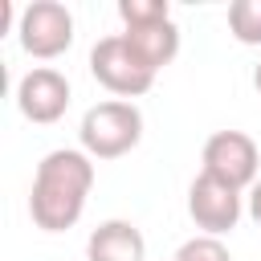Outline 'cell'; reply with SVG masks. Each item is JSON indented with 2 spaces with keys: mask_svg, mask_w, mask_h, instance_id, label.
Returning a JSON list of instances; mask_svg holds the SVG:
<instances>
[{
  "mask_svg": "<svg viewBox=\"0 0 261 261\" xmlns=\"http://www.w3.org/2000/svg\"><path fill=\"white\" fill-rule=\"evenodd\" d=\"M90 73H94V82L106 86L110 94H118V98H139V94H147V90L155 86V73H159V69H151V65L135 53V45H130L122 33H114V37H102V41L90 49Z\"/></svg>",
  "mask_w": 261,
  "mask_h": 261,
  "instance_id": "obj_3",
  "label": "cell"
},
{
  "mask_svg": "<svg viewBox=\"0 0 261 261\" xmlns=\"http://www.w3.org/2000/svg\"><path fill=\"white\" fill-rule=\"evenodd\" d=\"M249 216H253V220L261 224V179H257V184L249 188Z\"/></svg>",
  "mask_w": 261,
  "mask_h": 261,
  "instance_id": "obj_13",
  "label": "cell"
},
{
  "mask_svg": "<svg viewBox=\"0 0 261 261\" xmlns=\"http://www.w3.org/2000/svg\"><path fill=\"white\" fill-rule=\"evenodd\" d=\"M122 37L135 45V53L151 65V69H163L175 61L179 53V29L175 20H159V24H139V29H122Z\"/></svg>",
  "mask_w": 261,
  "mask_h": 261,
  "instance_id": "obj_9",
  "label": "cell"
},
{
  "mask_svg": "<svg viewBox=\"0 0 261 261\" xmlns=\"http://www.w3.org/2000/svg\"><path fill=\"white\" fill-rule=\"evenodd\" d=\"M257 167H261V151L245 130H216L204 143V171L237 192L257 184Z\"/></svg>",
  "mask_w": 261,
  "mask_h": 261,
  "instance_id": "obj_5",
  "label": "cell"
},
{
  "mask_svg": "<svg viewBox=\"0 0 261 261\" xmlns=\"http://www.w3.org/2000/svg\"><path fill=\"white\" fill-rule=\"evenodd\" d=\"M175 261H232V257H228V249L220 245V237H192V241L179 245Z\"/></svg>",
  "mask_w": 261,
  "mask_h": 261,
  "instance_id": "obj_12",
  "label": "cell"
},
{
  "mask_svg": "<svg viewBox=\"0 0 261 261\" xmlns=\"http://www.w3.org/2000/svg\"><path fill=\"white\" fill-rule=\"evenodd\" d=\"M147 241L130 220H102L86 241V261H143Z\"/></svg>",
  "mask_w": 261,
  "mask_h": 261,
  "instance_id": "obj_8",
  "label": "cell"
},
{
  "mask_svg": "<svg viewBox=\"0 0 261 261\" xmlns=\"http://www.w3.org/2000/svg\"><path fill=\"white\" fill-rule=\"evenodd\" d=\"M228 33L241 45H261V0H237V4H228Z\"/></svg>",
  "mask_w": 261,
  "mask_h": 261,
  "instance_id": "obj_10",
  "label": "cell"
},
{
  "mask_svg": "<svg viewBox=\"0 0 261 261\" xmlns=\"http://www.w3.org/2000/svg\"><path fill=\"white\" fill-rule=\"evenodd\" d=\"M118 16L126 29L159 24V20H171V4L167 0H118Z\"/></svg>",
  "mask_w": 261,
  "mask_h": 261,
  "instance_id": "obj_11",
  "label": "cell"
},
{
  "mask_svg": "<svg viewBox=\"0 0 261 261\" xmlns=\"http://www.w3.org/2000/svg\"><path fill=\"white\" fill-rule=\"evenodd\" d=\"M253 86H257V94H261V61H257V69H253Z\"/></svg>",
  "mask_w": 261,
  "mask_h": 261,
  "instance_id": "obj_14",
  "label": "cell"
},
{
  "mask_svg": "<svg viewBox=\"0 0 261 261\" xmlns=\"http://www.w3.org/2000/svg\"><path fill=\"white\" fill-rule=\"evenodd\" d=\"M16 106L29 122H57L65 110H69V77L61 69H49V65H37L20 77L16 86Z\"/></svg>",
  "mask_w": 261,
  "mask_h": 261,
  "instance_id": "obj_7",
  "label": "cell"
},
{
  "mask_svg": "<svg viewBox=\"0 0 261 261\" xmlns=\"http://www.w3.org/2000/svg\"><path fill=\"white\" fill-rule=\"evenodd\" d=\"M16 37H20V49L29 57H41V61L61 57L73 45V16L57 0H33L29 8H20Z\"/></svg>",
  "mask_w": 261,
  "mask_h": 261,
  "instance_id": "obj_4",
  "label": "cell"
},
{
  "mask_svg": "<svg viewBox=\"0 0 261 261\" xmlns=\"http://www.w3.org/2000/svg\"><path fill=\"white\" fill-rule=\"evenodd\" d=\"M188 212L196 220V228H204V237H220V232H232L237 220H241V192L220 184L216 175L200 171L188 188Z\"/></svg>",
  "mask_w": 261,
  "mask_h": 261,
  "instance_id": "obj_6",
  "label": "cell"
},
{
  "mask_svg": "<svg viewBox=\"0 0 261 261\" xmlns=\"http://www.w3.org/2000/svg\"><path fill=\"white\" fill-rule=\"evenodd\" d=\"M77 139H82V151L90 159H118L126 151L139 147L143 139V114L135 102H98L82 114V126H77Z\"/></svg>",
  "mask_w": 261,
  "mask_h": 261,
  "instance_id": "obj_2",
  "label": "cell"
},
{
  "mask_svg": "<svg viewBox=\"0 0 261 261\" xmlns=\"http://www.w3.org/2000/svg\"><path fill=\"white\" fill-rule=\"evenodd\" d=\"M90 188H94V159L86 151H73V147L49 151L33 175V196H29L33 224L45 232L73 228L86 212Z\"/></svg>",
  "mask_w": 261,
  "mask_h": 261,
  "instance_id": "obj_1",
  "label": "cell"
}]
</instances>
